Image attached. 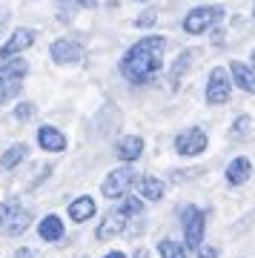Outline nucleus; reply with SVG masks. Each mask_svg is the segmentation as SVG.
Masks as SVG:
<instances>
[{
  "label": "nucleus",
  "mask_w": 255,
  "mask_h": 258,
  "mask_svg": "<svg viewBox=\"0 0 255 258\" xmlns=\"http://www.w3.org/2000/svg\"><path fill=\"white\" fill-rule=\"evenodd\" d=\"M164 49H166L164 37L158 35L141 37L135 46H129V52L120 60V75L129 83H149L164 66Z\"/></svg>",
  "instance_id": "1"
},
{
  "label": "nucleus",
  "mask_w": 255,
  "mask_h": 258,
  "mask_svg": "<svg viewBox=\"0 0 255 258\" xmlns=\"http://www.w3.org/2000/svg\"><path fill=\"white\" fill-rule=\"evenodd\" d=\"M181 224H183V247L198 249L204 244V232H207V215L198 207H183Z\"/></svg>",
  "instance_id": "2"
},
{
  "label": "nucleus",
  "mask_w": 255,
  "mask_h": 258,
  "mask_svg": "<svg viewBox=\"0 0 255 258\" xmlns=\"http://www.w3.org/2000/svg\"><path fill=\"white\" fill-rule=\"evenodd\" d=\"M135 184H138V172L132 166H120V169H112L106 175V181L100 184V192H103V198H123L129 192V186Z\"/></svg>",
  "instance_id": "3"
},
{
  "label": "nucleus",
  "mask_w": 255,
  "mask_h": 258,
  "mask_svg": "<svg viewBox=\"0 0 255 258\" xmlns=\"http://www.w3.org/2000/svg\"><path fill=\"white\" fill-rule=\"evenodd\" d=\"M224 18V9L221 6H201V9H192L186 18H183V32H189V35H201V32H207L212 23H218Z\"/></svg>",
  "instance_id": "4"
},
{
  "label": "nucleus",
  "mask_w": 255,
  "mask_h": 258,
  "mask_svg": "<svg viewBox=\"0 0 255 258\" xmlns=\"http://www.w3.org/2000/svg\"><path fill=\"white\" fill-rule=\"evenodd\" d=\"M229 95H232V78L227 75L224 66H215L210 72V83H207V103L221 106L229 101Z\"/></svg>",
  "instance_id": "5"
},
{
  "label": "nucleus",
  "mask_w": 255,
  "mask_h": 258,
  "mask_svg": "<svg viewBox=\"0 0 255 258\" xmlns=\"http://www.w3.org/2000/svg\"><path fill=\"white\" fill-rule=\"evenodd\" d=\"M207 132L198 126H189V129H183L181 135L175 138V149L181 152V155H201L204 149H207Z\"/></svg>",
  "instance_id": "6"
},
{
  "label": "nucleus",
  "mask_w": 255,
  "mask_h": 258,
  "mask_svg": "<svg viewBox=\"0 0 255 258\" xmlns=\"http://www.w3.org/2000/svg\"><path fill=\"white\" fill-rule=\"evenodd\" d=\"M123 230H126V215L120 210H112V212H106V218L98 224V241H109V238H115V235H120Z\"/></svg>",
  "instance_id": "7"
},
{
  "label": "nucleus",
  "mask_w": 255,
  "mask_h": 258,
  "mask_svg": "<svg viewBox=\"0 0 255 258\" xmlns=\"http://www.w3.org/2000/svg\"><path fill=\"white\" fill-rule=\"evenodd\" d=\"M35 43V29H18L15 35L3 43V49H0V60H6V57L18 55V52H23V49H29Z\"/></svg>",
  "instance_id": "8"
},
{
  "label": "nucleus",
  "mask_w": 255,
  "mask_h": 258,
  "mask_svg": "<svg viewBox=\"0 0 255 258\" xmlns=\"http://www.w3.org/2000/svg\"><path fill=\"white\" fill-rule=\"evenodd\" d=\"M6 227L3 230L9 232V235H20V232H26V227H29V221H32V212L29 210H20L18 204H9L6 207Z\"/></svg>",
  "instance_id": "9"
},
{
  "label": "nucleus",
  "mask_w": 255,
  "mask_h": 258,
  "mask_svg": "<svg viewBox=\"0 0 255 258\" xmlns=\"http://www.w3.org/2000/svg\"><path fill=\"white\" fill-rule=\"evenodd\" d=\"M52 57L57 63H75L83 57V46L75 43V40H55L52 43Z\"/></svg>",
  "instance_id": "10"
},
{
  "label": "nucleus",
  "mask_w": 255,
  "mask_h": 258,
  "mask_svg": "<svg viewBox=\"0 0 255 258\" xmlns=\"http://www.w3.org/2000/svg\"><path fill=\"white\" fill-rule=\"evenodd\" d=\"M229 75H232V83H238L244 92L255 95V69L252 66L241 63V60H232L229 63Z\"/></svg>",
  "instance_id": "11"
},
{
  "label": "nucleus",
  "mask_w": 255,
  "mask_h": 258,
  "mask_svg": "<svg viewBox=\"0 0 255 258\" xmlns=\"http://www.w3.org/2000/svg\"><path fill=\"white\" fill-rule=\"evenodd\" d=\"M37 144L49 152H60V149H66V135H60L55 126H40L37 129Z\"/></svg>",
  "instance_id": "12"
},
{
  "label": "nucleus",
  "mask_w": 255,
  "mask_h": 258,
  "mask_svg": "<svg viewBox=\"0 0 255 258\" xmlns=\"http://www.w3.org/2000/svg\"><path fill=\"white\" fill-rule=\"evenodd\" d=\"M249 175H252V161H249V158H235V161L227 166V181L232 186L249 181Z\"/></svg>",
  "instance_id": "13"
},
{
  "label": "nucleus",
  "mask_w": 255,
  "mask_h": 258,
  "mask_svg": "<svg viewBox=\"0 0 255 258\" xmlns=\"http://www.w3.org/2000/svg\"><path fill=\"white\" fill-rule=\"evenodd\" d=\"M115 155L120 158V161H138V158L144 155V138H138V135H126V138L118 144V152Z\"/></svg>",
  "instance_id": "14"
},
{
  "label": "nucleus",
  "mask_w": 255,
  "mask_h": 258,
  "mask_svg": "<svg viewBox=\"0 0 255 258\" xmlns=\"http://www.w3.org/2000/svg\"><path fill=\"white\" fill-rule=\"evenodd\" d=\"M95 201H92L89 195H81V198H75L72 204H69V218L72 221H78V224H83V221H89L92 215H95Z\"/></svg>",
  "instance_id": "15"
},
{
  "label": "nucleus",
  "mask_w": 255,
  "mask_h": 258,
  "mask_svg": "<svg viewBox=\"0 0 255 258\" xmlns=\"http://www.w3.org/2000/svg\"><path fill=\"white\" fill-rule=\"evenodd\" d=\"M37 232H40V238L43 241H60L63 238V221L57 218V215H46L43 221L37 224Z\"/></svg>",
  "instance_id": "16"
},
{
  "label": "nucleus",
  "mask_w": 255,
  "mask_h": 258,
  "mask_svg": "<svg viewBox=\"0 0 255 258\" xmlns=\"http://www.w3.org/2000/svg\"><path fill=\"white\" fill-rule=\"evenodd\" d=\"M138 192H141V198H146V201H161V198H164V181H158V178H152V175L138 178Z\"/></svg>",
  "instance_id": "17"
},
{
  "label": "nucleus",
  "mask_w": 255,
  "mask_h": 258,
  "mask_svg": "<svg viewBox=\"0 0 255 258\" xmlns=\"http://www.w3.org/2000/svg\"><path fill=\"white\" fill-rule=\"evenodd\" d=\"M29 63L26 60H9V63H3L0 66V86H6V83H20V78L26 75Z\"/></svg>",
  "instance_id": "18"
},
{
  "label": "nucleus",
  "mask_w": 255,
  "mask_h": 258,
  "mask_svg": "<svg viewBox=\"0 0 255 258\" xmlns=\"http://www.w3.org/2000/svg\"><path fill=\"white\" fill-rule=\"evenodd\" d=\"M195 55H198V49H186V52H181V55H178V60H175V66H172V72H169L172 86H178V81L186 75V69H189V63H192V57H195Z\"/></svg>",
  "instance_id": "19"
},
{
  "label": "nucleus",
  "mask_w": 255,
  "mask_h": 258,
  "mask_svg": "<svg viewBox=\"0 0 255 258\" xmlns=\"http://www.w3.org/2000/svg\"><path fill=\"white\" fill-rule=\"evenodd\" d=\"M158 255L161 258H189V252H186L183 244H178V241H172V238H164L158 244Z\"/></svg>",
  "instance_id": "20"
},
{
  "label": "nucleus",
  "mask_w": 255,
  "mask_h": 258,
  "mask_svg": "<svg viewBox=\"0 0 255 258\" xmlns=\"http://www.w3.org/2000/svg\"><path fill=\"white\" fill-rule=\"evenodd\" d=\"M26 152H29L26 144H15V147H9L6 152H3V158H0V169H12V166H18Z\"/></svg>",
  "instance_id": "21"
},
{
  "label": "nucleus",
  "mask_w": 255,
  "mask_h": 258,
  "mask_svg": "<svg viewBox=\"0 0 255 258\" xmlns=\"http://www.w3.org/2000/svg\"><path fill=\"white\" fill-rule=\"evenodd\" d=\"M249 129H252V120H249V115H241V118H235V123H232V138L241 141L249 135Z\"/></svg>",
  "instance_id": "22"
},
{
  "label": "nucleus",
  "mask_w": 255,
  "mask_h": 258,
  "mask_svg": "<svg viewBox=\"0 0 255 258\" xmlns=\"http://www.w3.org/2000/svg\"><path fill=\"white\" fill-rule=\"evenodd\" d=\"M118 210L123 212L126 218H135V215H141V212H144V201H141V198H126Z\"/></svg>",
  "instance_id": "23"
},
{
  "label": "nucleus",
  "mask_w": 255,
  "mask_h": 258,
  "mask_svg": "<svg viewBox=\"0 0 255 258\" xmlns=\"http://www.w3.org/2000/svg\"><path fill=\"white\" fill-rule=\"evenodd\" d=\"M18 92H20V83H6V86H0V106L9 101V98H15Z\"/></svg>",
  "instance_id": "24"
},
{
  "label": "nucleus",
  "mask_w": 255,
  "mask_h": 258,
  "mask_svg": "<svg viewBox=\"0 0 255 258\" xmlns=\"http://www.w3.org/2000/svg\"><path fill=\"white\" fill-rule=\"evenodd\" d=\"M32 115H35V103H18V109H15V118L18 120H29L32 118Z\"/></svg>",
  "instance_id": "25"
},
{
  "label": "nucleus",
  "mask_w": 255,
  "mask_h": 258,
  "mask_svg": "<svg viewBox=\"0 0 255 258\" xmlns=\"http://www.w3.org/2000/svg\"><path fill=\"white\" fill-rule=\"evenodd\" d=\"M57 18L60 20H72V6H69V0H57Z\"/></svg>",
  "instance_id": "26"
},
{
  "label": "nucleus",
  "mask_w": 255,
  "mask_h": 258,
  "mask_svg": "<svg viewBox=\"0 0 255 258\" xmlns=\"http://www.w3.org/2000/svg\"><path fill=\"white\" fill-rule=\"evenodd\" d=\"M198 258H218V247H210V244H201V247H198Z\"/></svg>",
  "instance_id": "27"
},
{
  "label": "nucleus",
  "mask_w": 255,
  "mask_h": 258,
  "mask_svg": "<svg viewBox=\"0 0 255 258\" xmlns=\"http://www.w3.org/2000/svg\"><path fill=\"white\" fill-rule=\"evenodd\" d=\"M152 23H155V12H144V15H141V18L135 20V26H152Z\"/></svg>",
  "instance_id": "28"
},
{
  "label": "nucleus",
  "mask_w": 255,
  "mask_h": 258,
  "mask_svg": "<svg viewBox=\"0 0 255 258\" xmlns=\"http://www.w3.org/2000/svg\"><path fill=\"white\" fill-rule=\"evenodd\" d=\"M6 23H9V12H6V6H0V35H3Z\"/></svg>",
  "instance_id": "29"
},
{
  "label": "nucleus",
  "mask_w": 255,
  "mask_h": 258,
  "mask_svg": "<svg viewBox=\"0 0 255 258\" xmlns=\"http://www.w3.org/2000/svg\"><path fill=\"white\" fill-rule=\"evenodd\" d=\"M32 255H35L32 249H18V252H15V258H32Z\"/></svg>",
  "instance_id": "30"
},
{
  "label": "nucleus",
  "mask_w": 255,
  "mask_h": 258,
  "mask_svg": "<svg viewBox=\"0 0 255 258\" xmlns=\"http://www.w3.org/2000/svg\"><path fill=\"white\" fill-rule=\"evenodd\" d=\"M103 258H126V255H123L120 249H112V252H106V255H103Z\"/></svg>",
  "instance_id": "31"
},
{
  "label": "nucleus",
  "mask_w": 255,
  "mask_h": 258,
  "mask_svg": "<svg viewBox=\"0 0 255 258\" xmlns=\"http://www.w3.org/2000/svg\"><path fill=\"white\" fill-rule=\"evenodd\" d=\"M78 3H81V6H86V9H95V3H98V0H78Z\"/></svg>",
  "instance_id": "32"
},
{
  "label": "nucleus",
  "mask_w": 255,
  "mask_h": 258,
  "mask_svg": "<svg viewBox=\"0 0 255 258\" xmlns=\"http://www.w3.org/2000/svg\"><path fill=\"white\" fill-rule=\"evenodd\" d=\"M3 221H6V207L0 204V227H3Z\"/></svg>",
  "instance_id": "33"
},
{
  "label": "nucleus",
  "mask_w": 255,
  "mask_h": 258,
  "mask_svg": "<svg viewBox=\"0 0 255 258\" xmlns=\"http://www.w3.org/2000/svg\"><path fill=\"white\" fill-rule=\"evenodd\" d=\"M252 69H255V52H252Z\"/></svg>",
  "instance_id": "34"
},
{
  "label": "nucleus",
  "mask_w": 255,
  "mask_h": 258,
  "mask_svg": "<svg viewBox=\"0 0 255 258\" xmlns=\"http://www.w3.org/2000/svg\"><path fill=\"white\" fill-rule=\"evenodd\" d=\"M252 18H255V6H252Z\"/></svg>",
  "instance_id": "35"
}]
</instances>
